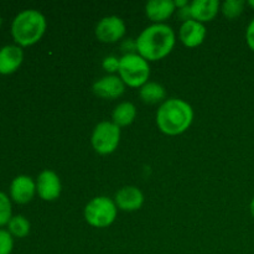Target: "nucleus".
<instances>
[{"label": "nucleus", "mask_w": 254, "mask_h": 254, "mask_svg": "<svg viewBox=\"0 0 254 254\" xmlns=\"http://www.w3.org/2000/svg\"><path fill=\"white\" fill-rule=\"evenodd\" d=\"M250 210H251V213H252V216H253V218H254V197L252 198V201H251Z\"/></svg>", "instance_id": "obj_26"}, {"label": "nucleus", "mask_w": 254, "mask_h": 254, "mask_svg": "<svg viewBox=\"0 0 254 254\" xmlns=\"http://www.w3.org/2000/svg\"><path fill=\"white\" fill-rule=\"evenodd\" d=\"M221 10L218 0H193L190 2L191 19L201 22H208L217 16Z\"/></svg>", "instance_id": "obj_15"}, {"label": "nucleus", "mask_w": 254, "mask_h": 254, "mask_svg": "<svg viewBox=\"0 0 254 254\" xmlns=\"http://www.w3.org/2000/svg\"><path fill=\"white\" fill-rule=\"evenodd\" d=\"M12 217L11 198L6 193L0 191V228L7 226Z\"/></svg>", "instance_id": "obj_20"}, {"label": "nucleus", "mask_w": 254, "mask_h": 254, "mask_svg": "<svg viewBox=\"0 0 254 254\" xmlns=\"http://www.w3.org/2000/svg\"><path fill=\"white\" fill-rule=\"evenodd\" d=\"M173 27L166 24H153L145 27L135 40L136 54L146 61H159L168 56L175 46Z\"/></svg>", "instance_id": "obj_1"}, {"label": "nucleus", "mask_w": 254, "mask_h": 254, "mask_svg": "<svg viewBox=\"0 0 254 254\" xmlns=\"http://www.w3.org/2000/svg\"><path fill=\"white\" fill-rule=\"evenodd\" d=\"M62 185L59 175L52 170H44L36 180V192L44 201H55L61 195Z\"/></svg>", "instance_id": "obj_8"}, {"label": "nucleus", "mask_w": 254, "mask_h": 254, "mask_svg": "<svg viewBox=\"0 0 254 254\" xmlns=\"http://www.w3.org/2000/svg\"><path fill=\"white\" fill-rule=\"evenodd\" d=\"M122 50L126 52V55L128 54H136V44L133 40H128V41H124L122 44Z\"/></svg>", "instance_id": "obj_24"}, {"label": "nucleus", "mask_w": 254, "mask_h": 254, "mask_svg": "<svg viewBox=\"0 0 254 254\" xmlns=\"http://www.w3.org/2000/svg\"><path fill=\"white\" fill-rule=\"evenodd\" d=\"M24 62V51L17 45H5L0 49V74L7 76L20 68Z\"/></svg>", "instance_id": "obj_11"}, {"label": "nucleus", "mask_w": 254, "mask_h": 254, "mask_svg": "<svg viewBox=\"0 0 254 254\" xmlns=\"http://www.w3.org/2000/svg\"><path fill=\"white\" fill-rule=\"evenodd\" d=\"M14 250V237L4 228H0V254H11Z\"/></svg>", "instance_id": "obj_21"}, {"label": "nucleus", "mask_w": 254, "mask_h": 254, "mask_svg": "<svg viewBox=\"0 0 254 254\" xmlns=\"http://www.w3.org/2000/svg\"><path fill=\"white\" fill-rule=\"evenodd\" d=\"M92 89L99 98L116 99L123 96L126 92V84L119 76L108 74V76L102 77L101 79L94 82Z\"/></svg>", "instance_id": "obj_10"}, {"label": "nucleus", "mask_w": 254, "mask_h": 254, "mask_svg": "<svg viewBox=\"0 0 254 254\" xmlns=\"http://www.w3.org/2000/svg\"><path fill=\"white\" fill-rule=\"evenodd\" d=\"M206 34L207 31H206L205 25L192 19L183 22V25L180 26V31H179L181 42L186 47L200 46L205 41Z\"/></svg>", "instance_id": "obj_13"}, {"label": "nucleus", "mask_w": 254, "mask_h": 254, "mask_svg": "<svg viewBox=\"0 0 254 254\" xmlns=\"http://www.w3.org/2000/svg\"><path fill=\"white\" fill-rule=\"evenodd\" d=\"M127 32L126 22L119 16L112 15L98 21L96 26L97 39L104 44H114L124 37Z\"/></svg>", "instance_id": "obj_7"}, {"label": "nucleus", "mask_w": 254, "mask_h": 254, "mask_svg": "<svg viewBox=\"0 0 254 254\" xmlns=\"http://www.w3.org/2000/svg\"><path fill=\"white\" fill-rule=\"evenodd\" d=\"M139 96L144 103L156 104L166 101V91L158 82H148L139 89Z\"/></svg>", "instance_id": "obj_17"}, {"label": "nucleus", "mask_w": 254, "mask_h": 254, "mask_svg": "<svg viewBox=\"0 0 254 254\" xmlns=\"http://www.w3.org/2000/svg\"><path fill=\"white\" fill-rule=\"evenodd\" d=\"M91 141L96 153L101 155L112 154L116 151L121 141V128L113 122H101L93 129Z\"/></svg>", "instance_id": "obj_6"}, {"label": "nucleus", "mask_w": 254, "mask_h": 254, "mask_svg": "<svg viewBox=\"0 0 254 254\" xmlns=\"http://www.w3.org/2000/svg\"><path fill=\"white\" fill-rule=\"evenodd\" d=\"M114 202L119 210L133 212L143 206L144 195L135 186H124L116 193Z\"/></svg>", "instance_id": "obj_12"}, {"label": "nucleus", "mask_w": 254, "mask_h": 254, "mask_svg": "<svg viewBox=\"0 0 254 254\" xmlns=\"http://www.w3.org/2000/svg\"><path fill=\"white\" fill-rule=\"evenodd\" d=\"M1 26H2V17L0 16V27H1Z\"/></svg>", "instance_id": "obj_28"}, {"label": "nucleus", "mask_w": 254, "mask_h": 254, "mask_svg": "<svg viewBox=\"0 0 254 254\" xmlns=\"http://www.w3.org/2000/svg\"><path fill=\"white\" fill-rule=\"evenodd\" d=\"M118 73L126 86L141 88L149 82L150 66L149 62L139 54H128L121 59Z\"/></svg>", "instance_id": "obj_4"}, {"label": "nucleus", "mask_w": 254, "mask_h": 254, "mask_svg": "<svg viewBox=\"0 0 254 254\" xmlns=\"http://www.w3.org/2000/svg\"><path fill=\"white\" fill-rule=\"evenodd\" d=\"M119 64H121V59H117L116 56H107L106 59L103 60L102 67H103L104 71L113 74L119 71Z\"/></svg>", "instance_id": "obj_22"}, {"label": "nucleus", "mask_w": 254, "mask_h": 254, "mask_svg": "<svg viewBox=\"0 0 254 254\" xmlns=\"http://www.w3.org/2000/svg\"><path fill=\"white\" fill-rule=\"evenodd\" d=\"M10 198L15 203H29L36 195V183L27 175H19L11 181L9 189Z\"/></svg>", "instance_id": "obj_9"}, {"label": "nucleus", "mask_w": 254, "mask_h": 254, "mask_svg": "<svg viewBox=\"0 0 254 254\" xmlns=\"http://www.w3.org/2000/svg\"><path fill=\"white\" fill-rule=\"evenodd\" d=\"M247 4H248V5H250V6H251V7H252V9L254 10V0H250V1H248V2H247Z\"/></svg>", "instance_id": "obj_27"}, {"label": "nucleus", "mask_w": 254, "mask_h": 254, "mask_svg": "<svg viewBox=\"0 0 254 254\" xmlns=\"http://www.w3.org/2000/svg\"><path fill=\"white\" fill-rule=\"evenodd\" d=\"M246 40H247V45L250 46V49L254 52V17L251 20L247 30H246Z\"/></svg>", "instance_id": "obj_23"}, {"label": "nucleus", "mask_w": 254, "mask_h": 254, "mask_svg": "<svg viewBox=\"0 0 254 254\" xmlns=\"http://www.w3.org/2000/svg\"><path fill=\"white\" fill-rule=\"evenodd\" d=\"M192 107L179 98L166 99L156 112V124L166 135L174 136L185 133L192 124Z\"/></svg>", "instance_id": "obj_2"}, {"label": "nucleus", "mask_w": 254, "mask_h": 254, "mask_svg": "<svg viewBox=\"0 0 254 254\" xmlns=\"http://www.w3.org/2000/svg\"><path fill=\"white\" fill-rule=\"evenodd\" d=\"M118 207L112 198L107 196H98L89 201L84 207V220L89 226L96 228H104L116 221Z\"/></svg>", "instance_id": "obj_5"}, {"label": "nucleus", "mask_w": 254, "mask_h": 254, "mask_svg": "<svg viewBox=\"0 0 254 254\" xmlns=\"http://www.w3.org/2000/svg\"><path fill=\"white\" fill-rule=\"evenodd\" d=\"M176 6L173 0H150L145 5V14L154 24H164L173 16Z\"/></svg>", "instance_id": "obj_14"}, {"label": "nucleus", "mask_w": 254, "mask_h": 254, "mask_svg": "<svg viewBox=\"0 0 254 254\" xmlns=\"http://www.w3.org/2000/svg\"><path fill=\"white\" fill-rule=\"evenodd\" d=\"M246 6V1L243 0H226L221 4V11L227 19L233 20L240 16Z\"/></svg>", "instance_id": "obj_19"}, {"label": "nucleus", "mask_w": 254, "mask_h": 254, "mask_svg": "<svg viewBox=\"0 0 254 254\" xmlns=\"http://www.w3.org/2000/svg\"><path fill=\"white\" fill-rule=\"evenodd\" d=\"M136 118V108L133 103L130 102H122L118 106L114 108L113 113H112V119L116 126L127 127L130 126Z\"/></svg>", "instance_id": "obj_16"}, {"label": "nucleus", "mask_w": 254, "mask_h": 254, "mask_svg": "<svg viewBox=\"0 0 254 254\" xmlns=\"http://www.w3.org/2000/svg\"><path fill=\"white\" fill-rule=\"evenodd\" d=\"M30 228H31V225L29 220L22 215L12 216L11 220L7 223V231L15 238H25L30 233Z\"/></svg>", "instance_id": "obj_18"}, {"label": "nucleus", "mask_w": 254, "mask_h": 254, "mask_svg": "<svg viewBox=\"0 0 254 254\" xmlns=\"http://www.w3.org/2000/svg\"><path fill=\"white\" fill-rule=\"evenodd\" d=\"M47 29L46 17L35 9L22 10L14 17L11 22V36L15 45L29 47L37 44Z\"/></svg>", "instance_id": "obj_3"}, {"label": "nucleus", "mask_w": 254, "mask_h": 254, "mask_svg": "<svg viewBox=\"0 0 254 254\" xmlns=\"http://www.w3.org/2000/svg\"><path fill=\"white\" fill-rule=\"evenodd\" d=\"M174 2H175V6L178 7V10L183 9V7L188 6V5L190 4V2H188L186 0H176V1H174Z\"/></svg>", "instance_id": "obj_25"}]
</instances>
